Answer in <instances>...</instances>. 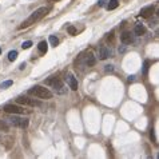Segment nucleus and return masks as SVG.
<instances>
[{
    "mask_svg": "<svg viewBox=\"0 0 159 159\" xmlns=\"http://www.w3.org/2000/svg\"><path fill=\"white\" fill-rule=\"evenodd\" d=\"M48 11H49V8H47V7H40V8H38L35 11V12H32L28 18L24 20V22L20 24V27L19 28H27V27H30V26H32V24H35L36 22H39L40 19H43L48 13Z\"/></svg>",
    "mask_w": 159,
    "mask_h": 159,
    "instance_id": "f257e3e1",
    "label": "nucleus"
},
{
    "mask_svg": "<svg viewBox=\"0 0 159 159\" xmlns=\"http://www.w3.org/2000/svg\"><path fill=\"white\" fill-rule=\"evenodd\" d=\"M28 94L32 95V96L42 98V99H49V98H52V92L48 88H44L42 86H35V87L30 88L28 90Z\"/></svg>",
    "mask_w": 159,
    "mask_h": 159,
    "instance_id": "f03ea898",
    "label": "nucleus"
},
{
    "mask_svg": "<svg viewBox=\"0 0 159 159\" xmlns=\"http://www.w3.org/2000/svg\"><path fill=\"white\" fill-rule=\"evenodd\" d=\"M3 110L8 114H15V115H20V114H31V111L24 110L23 107L16 106V104H11V103H7L3 106Z\"/></svg>",
    "mask_w": 159,
    "mask_h": 159,
    "instance_id": "7ed1b4c3",
    "label": "nucleus"
},
{
    "mask_svg": "<svg viewBox=\"0 0 159 159\" xmlns=\"http://www.w3.org/2000/svg\"><path fill=\"white\" fill-rule=\"evenodd\" d=\"M44 84H46V86H51L52 88L57 90V91H59V94L64 92V90H62V88H64V87H63V83L60 82V79H57V78H55V76L48 78V79L44 82Z\"/></svg>",
    "mask_w": 159,
    "mask_h": 159,
    "instance_id": "20e7f679",
    "label": "nucleus"
},
{
    "mask_svg": "<svg viewBox=\"0 0 159 159\" xmlns=\"http://www.w3.org/2000/svg\"><path fill=\"white\" fill-rule=\"evenodd\" d=\"M7 120H9V123H11V124L16 126V127H20V128H27V127H28V124H30L28 119H26V118H19V116H15V114H13V116H9Z\"/></svg>",
    "mask_w": 159,
    "mask_h": 159,
    "instance_id": "39448f33",
    "label": "nucleus"
},
{
    "mask_svg": "<svg viewBox=\"0 0 159 159\" xmlns=\"http://www.w3.org/2000/svg\"><path fill=\"white\" fill-rule=\"evenodd\" d=\"M16 102L19 104H24V106H31V107H42V103L39 100H35V99H31V98L27 96H19L16 98Z\"/></svg>",
    "mask_w": 159,
    "mask_h": 159,
    "instance_id": "423d86ee",
    "label": "nucleus"
},
{
    "mask_svg": "<svg viewBox=\"0 0 159 159\" xmlns=\"http://www.w3.org/2000/svg\"><path fill=\"white\" fill-rule=\"evenodd\" d=\"M66 82H67V84L70 86V88L72 90V91H76V90H78V80H76V78L72 75V74H67Z\"/></svg>",
    "mask_w": 159,
    "mask_h": 159,
    "instance_id": "0eeeda50",
    "label": "nucleus"
},
{
    "mask_svg": "<svg viewBox=\"0 0 159 159\" xmlns=\"http://www.w3.org/2000/svg\"><path fill=\"white\" fill-rule=\"evenodd\" d=\"M154 11H155V8L152 7V5H147V7H144V8H142L141 9V15L142 18H144V19H147V18H150L151 15L154 13Z\"/></svg>",
    "mask_w": 159,
    "mask_h": 159,
    "instance_id": "6e6552de",
    "label": "nucleus"
},
{
    "mask_svg": "<svg viewBox=\"0 0 159 159\" xmlns=\"http://www.w3.org/2000/svg\"><path fill=\"white\" fill-rule=\"evenodd\" d=\"M120 40H122V43H124V44H131V42H133L131 34L130 32H123L120 35Z\"/></svg>",
    "mask_w": 159,
    "mask_h": 159,
    "instance_id": "1a4fd4ad",
    "label": "nucleus"
},
{
    "mask_svg": "<svg viewBox=\"0 0 159 159\" xmlns=\"http://www.w3.org/2000/svg\"><path fill=\"white\" fill-rule=\"evenodd\" d=\"M108 56H110V49L107 48V47H100V49H99V59L104 60Z\"/></svg>",
    "mask_w": 159,
    "mask_h": 159,
    "instance_id": "9d476101",
    "label": "nucleus"
},
{
    "mask_svg": "<svg viewBox=\"0 0 159 159\" xmlns=\"http://www.w3.org/2000/svg\"><path fill=\"white\" fill-rule=\"evenodd\" d=\"M144 32H146V28L142 26V24H138L135 28H134V34L138 36H142V35H144Z\"/></svg>",
    "mask_w": 159,
    "mask_h": 159,
    "instance_id": "9b49d317",
    "label": "nucleus"
},
{
    "mask_svg": "<svg viewBox=\"0 0 159 159\" xmlns=\"http://www.w3.org/2000/svg\"><path fill=\"white\" fill-rule=\"evenodd\" d=\"M38 48L42 53H46L47 52V49H48V44H47V42H40L39 46H38Z\"/></svg>",
    "mask_w": 159,
    "mask_h": 159,
    "instance_id": "f8f14e48",
    "label": "nucleus"
},
{
    "mask_svg": "<svg viewBox=\"0 0 159 159\" xmlns=\"http://www.w3.org/2000/svg\"><path fill=\"white\" fill-rule=\"evenodd\" d=\"M118 5H119V1H118V0H110V3L107 5V9H108V11H112V9L118 8Z\"/></svg>",
    "mask_w": 159,
    "mask_h": 159,
    "instance_id": "ddd939ff",
    "label": "nucleus"
},
{
    "mask_svg": "<svg viewBox=\"0 0 159 159\" xmlns=\"http://www.w3.org/2000/svg\"><path fill=\"white\" fill-rule=\"evenodd\" d=\"M49 43H51V46L56 47V46L59 44V39H57L55 35H51V36H49Z\"/></svg>",
    "mask_w": 159,
    "mask_h": 159,
    "instance_id": "4468645a",
    "label": "nucleus"
},
{
    "mask_svg": "<svg viewBox=\"0 0 159 159\" xmlns=\"http://www.w3.org/2000/svg\"><path fill=\"white\" fill-rule=\"evenodd\" d=\"M16 57H18V52H16V51H9V53H8V60L13 62V60H16Z\"/></svg>",
    "mask_w": 159,
    "mask_h": 159,
    "instance_id": "2eb2a0df",
    "label": "nucleus"
},
{
    "mask_svg": "<svg viewBox=\"0 0 159 159\" xmlns=\"http://www.w3.org/2000/svg\"><path fill=\"white\" fill-rule=\"evenodd\" d=\"M86 63H87V66H94V64H95V57L90 53V56L86 59Z\"/></svg>",
    "mask_w": 159,
    "mask_h": 159,
    "instance_id": "dca6fc26",
    "label": "nucleus"
},
{
    "mask_svg": "<svg viewBox=\"0 0 159 159\" xmlns=\"http://www.w3.org/2000/svg\"><path fill=\"white\" fill-rule=\"evenodd\" d=\"M67 32H68L70 35H76V28L74 26H70L67 28Z\"/></svg>",
    "mask_w": 159,
    "mask_h": 159,
    "instance_id": "f3484780",
    "label": "nucleus"
},
{
    "mask_svg": "<svg viewBox=\"0 0 159 159\" xmlns=\"http://www.w3.org/2000/svg\"><path fill=\"white\" fill-rule=\"evenodd\" d=\"M31 46H32V42H31V40H27V42H24V43L22 44V48L23 49H27V48H30Z\"/></svg>",
    "mask_w": 159,
    "mask_h": 159,
    "instance_id": "a211bd4d",
    "label": "nucleus"
},
{
    "mask_svg": "<svg viewBox=\"0 0 159 159\" xmlns=\"http://www.w3.org/2000/svg\"><path fill=\"white\" fill-rule=\"evenodd\" d=\"M12 86V80H7V82H4V83H1V88H7V87H11Z\"/></svg>",
    "mask_w": 159,
    "mask_h": 159,
    "instance_id": "6ab92c4d",
    "label": "nucleus"
},
{
    "mask_svg": "<svg viewBox=\"0 0 159 159\" xmlns=\"http://www.w3.org/2000/svg\"><path fill=\"white\" fill-rule=\"evenodd\" d=\"M0 130H4V131H7V130H8V126H7L3 120H0Z\"/></svg>",
    "mask_w": 159,
    "mask_h": 159,
    "instance_id": "aec40b11",
    "label": "nucleus"
},
{
    "mask_svg": "<svg viewBox=\"0 0 159 159\" xmlns=\"http://www.w3.org/2000/svg\"><path fill=\"white\" fill-rule=\"evenodd\" d=\"M148 66H150V62H144V68H143V74H144V75H146L147 74V70H148Z\"/></svg>",
    "mask_w": 159,
    "mask_h": 159,
    "instance_id": "412c9836",
    "label": "nucleus"
},
{
    "mask_svg": "<svg viewBox=\"0 0 159 159\" xmlns=\"http://www.w3.org/2000/svg\"><path fill=\"white\" fill-rule=\"evenodd\" d=\"M106 1L107 0H99V1H98V4H99V7H103V5L106 4Z\"/></svg>",
    "mask_w": 159,
    "mask_h": 159,
    "instance_id": "4be33fe9",
    "label": "nucleus"
},
{
    "mask_svg": "<svg viewBox=\"0 0 159 159\" xmlns=\"http://www.w3.org/2000/svg\"><path fill=\"white\" fill-rule=\"evenodd\" d=\"M112 70H114V67H112V66H106V72H108V71L111 72Z\"/></svg>",
    "mask_w": 159,
    "mask_h": 159,
    "instance_id": "5701e85b",
    "label": "nucleus"
},
{
    "mask_svg": "<svg viewBox=\"0 0 159 159\" xmlns=\"http://www.w3.org/2000/svg\"><path fill=\"white\" fill-rule=\"evenodd\" d=\"M151 139L154 142H156V139H155V137H154V130H151Z\"/></svg>",
    "mask_w": 159,
    "mask_h": 159,
    "instance_id": "b1692460",
    "label": "nucleus"
},
{
    "mask_svg": "<svg viewBox=\"0 0 159 159\" xmlns=\"http://www.w3.org/2000/svg\"><path fill=\"white\" fill-rule=\"evenodd\" d=\"M135 80V76L131 75V76H128V82H134Z\"/></svg>",
    "mask_w": 159,
    "mask_h": 159,
    "instance_id": "393cba45",
    "label": "nucleus"
},
{
    "mask_svg": "<svg viewBox=\"0 0 159 159\" xmlns=\"http://www.w3.org/2000/svg\"><path fill=\"white\" fill-rule=\"evenodd\" d=\"M24 67H26V64L23 63V64H20V70H24Z\"/></svg>",
    "mask_w": 159,
    "mask_h": 159,
    "instance_id": "a878e982",
    "label": "nucleus"
},
{
    "mask_svg": "<svg viewBox=\"0 0 159 159\" xmlns=\"http://www.w3.org/2000/svg\"><path fill=\"white\" fill-rule=\"evenodd\" d=\"M51 1H57V0H51Z\"/></svg>",
    "mask_w": 159,
    "mask_h": 159,
    "instance_id": "bb28decb",
    "label": "nucleus"
},
{
    "mask_svg": "<svg viewBox=\"0 0 159 159\" xmlns=\"http://www.w3.org/2000/svg\"><path fill=\"white\" fill-rule=\"evenodd\" d=\"M0 53H1V48H0Z\"/></svg>",
    "mask_w": 159,
    "mask_h": 159,
    "instance_id": "cd10ccee",
    "label": "nucleus"
}]
</instances>
